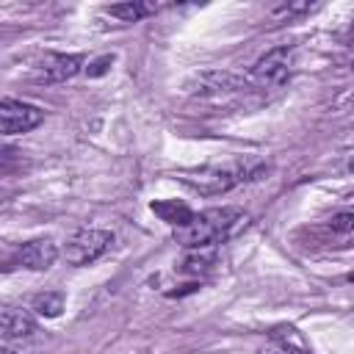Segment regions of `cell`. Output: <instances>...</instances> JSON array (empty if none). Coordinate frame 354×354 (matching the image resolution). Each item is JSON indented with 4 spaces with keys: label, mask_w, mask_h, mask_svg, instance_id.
I'll list each match as a JSON object with an SVG mask.
<instances>
[{
    "label": "cell",
    "mask_w": 354,
    "mask_h": 354,
    "mask_svg": "<svg viewBox=\"0 0 354 354\" xmlns=\"http://www.w3.org/2000/svg\"><path fill=\"white\" fill-rule=\"evenodd\" d=\"M243 224H246V213L235 205H224V207H210V210L194 213L183 227L174 230V238L185 249L218 246L227 238H232Z\"/></svg>",
    "instance_id": "cell-1"
},
{
    "label": "cell",
    "mask_w": 354,
    "mask_h": 354,
    "mask_svg": "<svg viewBox=\"0 0 354 354\" xmlns=\"http://www.w3.org/2000/svg\"><path fill=\"white\" fill-rule=\"evenodd\" d=\"M249 169L235 163V166H205V169H194V171H183L180 180L185 185H191L194 191L199 194H207V196H216V194H224L230 191L232 185L249 180Z\"/></svg>",
    "instance_id": "cell-2"
},
{
    "label": "cell",
    "mask_w": 354,
    "mask_h": 354,
    "mask_svg": "<svg viewBox=\"0 0 354 354\" xmlns=\"http://www.w3.org/2000/svg\"><path fill=\"white\" fill-rule=\"evenodd\" d=\"M111 246H113V232L88 227V230H80V232L69 241V246H66V260H69L72 266H88V263L100 260Z\"/></svg>",
    "instance_id": "cell-3"
},
{
    "label": "cell",
    "mask_w": 354,
    "mask_h": 354,
    "mask_svg": "<svg viewBox=\"0 0 354 354\" xmlns=\"http://www.w3.org/2000/svg\"><path fill=\"white\" fill-rule=\"evenodd\" d=\"M290 66H293V50L290 47H274L252 66L249 77L260 86H282L290 75Z\"/></svg>",
    "instance_id": "cell-4"
},
{
    "label": "cell",
    "mask_w": 354,
    "mask_h": 354,
    "mask_svg": "<svg viewBox=\"0 0 354 354\" xmlns=\"http://www.w3.org/2000/svg\"><path fill=\"white\" fill-rule=\"evenodd\" d=\"M41 119H44V113L30 102H17V100L0 102V136L28 133V130L39 127Z\"/></svg>",
    "instance_id": "cell-5"
},
{
    "label": "cell",
    "mask_w": 354,
    "mask_h": 354,
    "mask_svg": "<svg viewBox=\"0 0 354 354\" xmlns=\"http://www.w3.org/2000/svg\"><path fill=\"white\" fill-rule=\"evenodd\" d=\"M80 69H83V55H77V53H53V55H44V61L39 66V77L44 83H61V80L75 77Z\"/></svg>",
    "instance_id": "cell-6"
},
{
    "label": "cell",
    "mask_w": 354,
    "mask_h": 354,
    "mask_svg": "<svg viewBox=\"0 0 354 354\" xmlns=\"http://www.w3.org/2000/svg\"><path fill=\"white\" fill-rule=\"evenodd\" d=\"M58 260V246L50 238H39V241H28L19 252H17V263L30 268V271H47L53 263Z\"/></svg>",
    "instance_id": "cell-7"
},
{
    "label": "cell",
    "mask_w": 354,
    "mask_h": 354,
    "mask_svg": "<svg viewBox=\"0 0 354 354\" xmlns=\"http://www.w3.org/2000/svg\"><path fill=\"white\" fill-rule=\"evenodd\" d=\"M246 83L243 75L235 72H205L191 83L194 94H224V91H235Z\"/></svg>",
    "instance_id": "cell-8"
},
{
    "label": "cell",
    "mask_w": 354,
    "mask_h": 354,
    "mask_svg": "<svg viewBox=\"0 0 354 354\" xmlns=\"http://www.w3.org/2000/svg\"><path fill=\"white\" fill-rule=\"evenodd\" d=\"M36 332V321L28 310H3L0 313V335L11 340L30 337Z\"/></svg>",
    "instance_id": "cell-9"
},
{
    "label": "cell",
    "mask_w": 354,
    "mask_h": 354,
    "mask_svg": "<svg viewBox=\"0 0 354 354\" xmlns=\"http://www.w3.org/2000/svg\"><path fill=\"white\" fill-rule=\"evenodd\" d=\"M149 210H152L155 216H160L166 224H171L174 230H177V227H183V224L194 216V210H191L188 205L177 202V199H158V202H152V205H149Z\"/></svg>",
    "instance_id": "cell-10"
},
{
    "label": "cell",
    "mask_w": 354,
    "mask_h": 354,
    "mask_svg": "<svg viewBox=\"0 0 354 354\" xmlns=\"http://www.w3.org/2000/svg\"><path fill=\"white\" fill-rule=\"evenodd\" d=\"M105 11H108L111 17H116V19H122V22H138V19L149 17V14H155V11H158V6H155V3H141V0H130V3L108 6Z\"/></svg>",
    "instance_id": "cell-11"
},
{
    "label": "cell",
    "mask_w": 354,
    "mask_h": 354,
    "mask_svg": "<svg viewBox=\"0 0 354 354\" xmlns=\"http://www.w3.org/2000/svg\"><path fill=\"white\" fill-rule=\"evenodd\" d=\"M216 260V246H199V249H188V254L180 263V271L185 274H202L213 266Z\"/></svg>",
    "instance_id": "cell-12"
},
{
    "label": "cell",
    "mask_w": 354,
    "mask_h": 354,
    "mask_svg": "<svg viewBox=\"0 0 354 354\" xmlns=\"http://www.w3.org/2000/svg\"><path fill=\"white\" fill-rule=\"evenodd\" d=\"M30 310H33L36 315L55 318V315H61V310H64V293H58V290L39 293V296L30 301Z\"/></svg>",
    "instance_id": "cell-13"
},
{
    "label": "cell",
    "mask_w": 354,
    "mask_h": 354,
    "mask_svg": "<svg viewBox=\"0 0 354 354\" xmlns=\"http://www.w3.org/2000/svg\"><path fill=\"white\" fill-rule=\"evenodd\" d=\"M329 227H332L335 232H340V235H348V232H351V227H354V213H351V210L335 213V216L329 218Z\"/></svg>",
    "instance_id": "cell-14"
},
{
    "label": "cell",
    "mask_w": 354,
    "mask_h": 354,
    "mask_svg": "<svg viewBox=\"0 0 354 354\" xmlns=\"http://www.w3.org/2000/svg\"><path fill=\"white\" fill-rule=\"evenodd\" d=\"M310 8H313L310 3H282V6L274 8V17H277V19H285V17L290 19V17L304 14V11H310Z\"/></svg>",
    "instance_id": "cell-15"
},
{
    "label": "cell",
    "mask_w": 354,
    "mask_h": 354,
    "mask_svg": "<svg viewBox=\"0 0 354 354\" xmlns=\"http://www.w3.org/2000/svg\"><path fill=\"white\" fill-rule=\"evenodd\" d=\"M111 64H113V55H100V58L88 61L86 75H88V77H100V75H105V72L111 69Z\"/></svg>",
    "instance_id": "cell-16"
},
{
    "label": "cell",
    "mask_w": 354,
    "mask_h": 354,
    "mask_svg": "<svg viewBox=\"0 0 354 354\" xmlns=\"http://www.w3.org/2000/svg\"><path fill=\"white\" fill-rule=\"evenodd\" d=\"M0 354H17V351H11V348H0Z\"/></svg>",
    "instance_id": "cell-17"
},
{
    "label": "cell",
    "mask_w": 354,
    "mask_h": 354,
    "mask_svg": "<svg viewBox=\"0 0 354 354\" xmlns=\"http://www.w3.org/2000/svg\"><path fill=\"white\" fill-rule=\"evenodd\" d=\"M274 354H299V351H274Z\"/></svg>",
    "instance_id": "cell-18"
}]
</instances>
